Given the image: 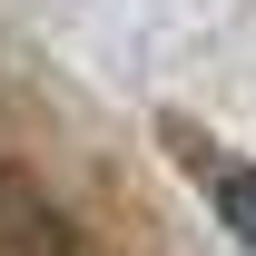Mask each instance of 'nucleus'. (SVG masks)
I'll return each instance as SVG.
<instances>
[{"instance_id":"1","label":"nucleus","mask_w":256,"mask_h":256,"mask_svg":"<svg viewBox=\"0 0 256 256\" xmlns=\"http://www.w3.org/2000/svg\"><path fill=\"white\" fill-rule=\"evenodd\" d=\"M197 178L217 188V217H226V236L256 256V168H236V158H207V148H197Z\"/></svg>"}]
</instances>
